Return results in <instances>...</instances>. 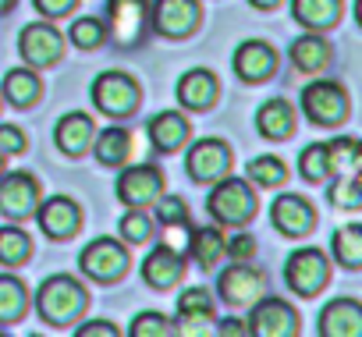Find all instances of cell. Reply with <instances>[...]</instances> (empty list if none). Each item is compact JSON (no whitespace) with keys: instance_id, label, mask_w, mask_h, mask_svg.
Here are the masks:
<instances>
[{"instance_id":"obj_1","label":"cell","mask_w":362,"mask_h":337,"mask_svg":"<svg viewBox=\"0 0 362 337\" xmlns=\"http://www.w3.org/2000/svg\"><path fill=\"white\" fill-rule=\"evenodd\" d=\"M86 288L68 277V273H57L50 280H43L40 295H36V305H40V316L50 323V326H68L78 319V312L86 309Z\"/></svg>"},{"instance_id":"obj_2","label":"cell","mask_w":362,"mask_h":337,"mask_svg":"<svg viewBox=\"0 0 362 337\" xmlns=\"http://www.w3.org/2000/svg\"><path fill=\"white\" fill-rule=\"evenodd\" d=\"M210 213L221 220V224H245V220H252V213H256V196L249 192V185L245 182H238V178H221L217 182V189L210 192Z\"/></svg>"},{"instance_id":"obj_3","label":"cell","mask_w":362,"mask_h":337,"mask_svg":"<svg viewBox=\"0 0 362 337\" xmlns=\"http://www.w3.org/2000/svg\"><path fill=\"white\" fill-rule=\"evenodd\" d=\"M93 103L110 117H124L139 107V85L124 71H103L93 82Z\"/></svg>"},{"instance_id":"obj_4","label":"cell","mask_w":362,"mask_h":337,"mask_svg":"<svg viewBox=\"0 0 362 337\" xmlns=\"http://www.w3.org/2000/svg\"><path fill=\"white\" fill-rule=\"evenodd\" d=\"M302 110L313 124L320 128H334L337 121H344L348 114V96L337 82H313L302 93Z\"/></svg>"},{"instance_id":"obj_5","label":"cell","mask_w":362,"mask_h":337,"mask_svg":"<svg viewBox=\"0 0 362 337\" xmlns=\"http://www.w3.org/2000/svg\"><path fill=\"white\" fill-rule=\"evenodd\" d=\"M327 277H330V266H327V256L320 249H298L284 263V280L295 295H305V298L316 295L327 284Z\"/></svg>"},{"instance_id":"obj_6","label":"cell","mask_w":362,"mask_h":337,"mask_svg":"<svg viewBox=\"0 0 362 337\" xmlns=\"http://www.w3.org/2000/svg\"><path fill=\"white\" fill-rule=\"evenodd\" d=\"M185 171L192 182L199 185H210V182H221L228 171H231V149L221 142V138H199L189 156H185Z\"/></svg>"},{"instance_id":"obj_7","label":"cell","mask_w":362,"mask_h":337,"mask_svg":"<svg viewBox=\"0 0 362 337\" xmlns=\"http://www.w3.org/2000/svg\"><path fill=\"white\" fill-rule=\"evenodd\" d=\"M82 270L93 277V280H103V284H110V280H117V277H124V270H128V252H124V245L121 242H114V238H96V242H89L86 249H82Z\"/></svg>"},{"instance_id":"obj_8","label":"cell","mask_w":362,"mask_h":337,"mask_svg":"<svg viewBox=\"0 0 362 337\" xmlns=\"http://www.w3.org/2000/svg\"><path fill=\"white\" fill-rule=\"evenodd\" d=\"M249 333H259V337H291L298 333V312L281 302V298H256V309L249 316Z\"/></svg>"},{"instance_id":"obj_9","label":"cell","mask_w":362,"mask_h":337,"mask_svg":"<svg viewBox=\"0 0 362 337\" xmlns=\"http://www.w3.org/2000/svg\"><path fill=\"white\" fill-rule=\"evenodd\" d=\"M149 15H153V29L167 40H181L199 25V4L196 0H156Z\"/></svg>"},{"instance_id":"obj_10","label":"cell","mask_w":362,"mask_h":337,"mask_svg":"<svg viewBox=\"0 0 362 337\" xmlns=\"http://www.w3.org/2000/svg\"><path fill=\"white\" fill-rule=\"evenodd\" d=\"M160 189H163V175L153 163H135L128 171H121V178H117V199L132 210L153 203L160 196Z\"/></svg>"},{"instance_id":"obj_11","label":"cell","mask_w":362,"mask_h":337,"mask_svg":"<svg viewBox=\"0 0 362 337\" xmlns=\"http://www.w3.org/2000/svg\"><path fill=\"white\" fill-rule=\"evenodd\" d=\"M18 50H22V57H25L33 68H50L54 61H61V54H64V40H61L50 25L36 22V25H25V29H22Z\"/></svg>"},{"instance_id":"obj_12","label":"cell","mask_w":362,"mask_h":337,"mask_svg":"<svg viewBox=\"0 0 362 337\" xmlns=\"http://www.w3.org/2000/svg\"><path fill=\"white\" fill-rule=\"evenodd\" d=\"M277 64H281L277 50L263 40H245L235 50V71H238L242 82H267L277 71Z\"/></svg>"},{"instance_id":"obj_13","label":"cell","mask_w":362,"mask_h":337,"mask_svg":"<svg viewBox=\"0 0 362 337\" xmlns=\"http://www.w3.org/2000/svg\"><path fill=\"white\" fill-rule=\"evenodd\" d=\"M149 15V0H107V29L117 43H135Z\"/></svg>"},{"instance_id":"obj_14","label":"cell","mask_w":362,"mask_h":337,"mask_svg":"<svg viewBox=\"0 0 362 337\" xmlns=\"http://www.w3.org/2000/svg\"><path fill=\"white\" fill-rule=\"evenodd\" d=\"M40 206V185L33 175H8L0 182V213L8 217H29Z\"/></svg>"},{"instance_id":"obj_15","label":"cell","mask_w":362,"mask_h":337,"mask_svg":"<svg viewBox=\"0 0 362 337\" xmlns=\"http://www.w3.org/2000/svg\"><path fill=\"white\" fill-rule=\"evenodd\" d=\"M263 288H267V277H263L256 266L238 263V266H228V270L221 273V298L231 302V305H249V302H256V298L263 295Z\"/></svg>"},{"instance_id":"obj_16","label":"cell","mask_w":362,"mask_h":337,"mask_svg":"<svg viewBox=\"0 0 362 337\" xmlns=\"http://www.w3.org/2000/svg\"><path fill=\"white\" fill-rule=\"evenodd\" d=\"M270 220H274V227H277L281 235L302 238V235L313 231L316 213H313V206H309L302 196H281V199L270 206Z\"/></svg>"},{"instance_id":"obj_17","label":"cell","mask_w":362,"mask_h":337,"mask_svg":"<svg viewBox=\"0 0 362 337\" xmlns=\"http://www.w3.org/2000/svg\"><path fill=\"white\" fill-rule=\"evenodd\" d=\"M36 213H40V227H43V235H50V238H71L75 231H78V224H82V210H78V203H71L68 196H54V199H47L43 206H36Z\"/></svg>"},{"instance_id":"obj_18","label":"cell","mask_w":362,"mask_h":337,"mask_svg":"<svg viewBox=\"0 0 362 337\" xmlns=\"http://www.w3.org/2000/svg\"><path fill=\"white\" fill-rule=\"evenodd\" d=\"M320 333L323 337H358L362 333V305L355 298H334L320 312Z\"/></svg>"},{"instance_id":"obj_19","label":"cell","mask_w":362,"mask_h":337,"mask_svg":"<svg viewBox=\"0 0 362 337\" xmlns=\"http://www.w3.org/2000/svg\"><path fill=\"white\" fill-rule=\"evenodd\" d=\"M217 96H221V82L206 68H192L177 78V100L189 110H206V107H214Z\"/></svg>"},{"instance_id":"obj_20","label":"cell","mask_w":362,"mask_h":337,"mask_svg":"<svg viewBox=\"0 0 362 337\" xmlns=\"http://www.w3.org/2000/svg\"><path fill=\"white\" fill-rule=\"evenodd\" d=\"M181 270H185V263H181V256H177L170 245L153 249V252L146 256V263H142V277H146V284L156 288V291L174 288V284L181 280Z\"/></svg>"},{"instance_id":"obj_21","label":"cell","mask_w":362,"mask_h":337,"mask_svg":"<svg viewBox=\"0 0 362 337\" xmlns=\"http://www.w3.org/2000/svg\"><path fill=\"white\" fill-rule=\"evenodd\" d=\"M93 135H96V128H93V117L89 114H64L57 121V131H54L61 153H68V156L86 153V146L93 142Z\"/></svg>"},{"instance_id":"obj_22","label":"cell","mask_w":362,"mask_h":337,"mask_svg":"<svg viewBox=\"0 0 362 337\" xmlns=\"http://www.w3.org/2000/svg\"><path fill=\"white\" fill-rule=\"evenodd\" d=\"M149 138H153V146L160 153H170V149H177L181 142L189 138V121L181 117L177 110H163V114H156L149 121Z\"/></svg>"},{"instance_id":"obj_23","label":"cell","mask_w":362,"mask_h":337,"mask_svg":"<svg viewBox=\"0 0 362 337\" xmlns=\"http://www.w3.org/2000/svg\"><path fill=\"white\" fill-rule=\"evenodd\" d=\"M256 124L263 138H288L295 131V110L288 100H267L256 114Z\"/></svg>"},{"instance_id":"obj_24","label":"cell","mask_w":362,"mask_h":337,"mask_svg":"<svg viewBox=\"0 0 362 337\" xmlns=\"http://www.w3.org/2000/svg\"><path fill=\"white\" fill-rule=\"evenodd\" d=\"M291 61H295L298 71L316 75V71H323L327 61H330V43H327L323 36H302V40L291 43Z\"/></svg>"},{"instance_id":"obj_25","label":"cell","mask_w":362,"mask_h":337,"mask_svg":"<svg viewBox=\"0 0 362 337\" xmlns=\"http://www.w3.org/2000/svg\"><path fill=\"white\" fill-rule=\"evenodd\" d=\"M291 11L305 29H330L341 18V0H291Z\"/></svg>"},{"instance_id":"obj_26","label":"cell","mask_w":362,"mask_h":337,"mask_svg":"<svg viewBox=\"0 0 362 337\" xmlns=\"http://www.w3.org/2000/svg\"><path fill=\"white\" fill-rule=\"evenodd\" d=\"M210 319H214V298L203 288H192V291H185L177 298V323L185 330H192L199 323H210Z\"/></svg>"},{"instance_id":"obj_27","label":"cell","mask_w":362,"mask_h":337,"mask_svg":"<svg viewBox=\"0 0 362 337\" xmlns=\"http://www.w3.org/2000/svg\"><path fill=\"white\" fill-rule=\"evenodd\" d=\"M96 138V160L100 163H107V167H117V163H124L128 160V153H132V135L124 131V128H103L100 135H93Z\"/></svg>"},{"instance_id":"obj_28","label":"cell","mask_w":362,"mask_h":337,"mask_svg":"<svg viewBox=\"0 0 362 337\" xmlns=\"http://www.w3.org/2000/svg\"><path fill=\"white\" fill-rule=\"evenodd\" d=\"M189 252H192V259L203 266V270H210L217 259H221V252H224V235L217 231V227H199V231H189Z\"/></svg>"},{"instance_id":"obj_29","label":"cell","mask_w":362,"mask_h":337,"mask_svg":"<svg viewBox=\"0 0 362 337\" xmlns=\"http://www.w3.org/2000/svg\"><path fill=\"white\" fill-rule=\"evenodd\" d=\"M25 305H29V295H25V284L11 273H0V323H15L25 316Z\"/></svg>"},{"instance_id":"obj_30","label":"cell","mask_w":362,"mask_h":337,"mask_svg":"<svg viewBox=\"0 0 362 337\" xmlns=\"http://www.w3.org/2000/svg\"><path fill=\"white\" fill-rule=\"evenodd\" d=\"M330 153V175H355L358 171V160H362V146L351 135H341L334 142H327Z\"/></svg>"},{"instance_id":"obj_31","label":"cell","mask_w":362,"mask_h":337,"mask_svg":"<svg viewBox=\"0 0 362 337\" xmlns=\"http://www.w3.org/2000/svg\"><path fill=\"white\" fill-rule=\"evenodd\" d=\"M4 96H8L15 107H33L36 96H40V78H36V71H29V68L11 71V75L4 78Z\"/></svg>"},{"instance_id":"obj_32","label":"cell","mask_w":362,"mask_h":337,"mask_svg":"<svg viewBox=\"0 0 362 337\" xmlns=\"http://www.w3.org/2000/svg\"><path fill=\"white\" fill-rule=\"evenodd\" d=\"M334 259L348 270H358V263H362V227L348 224L334 235Z\"/></svg>"},{"instance_id":"obj_33","label":"cell","mask_w":362,"mask_h":337,"mask_svg":"<svg viewBox=\"0 0 362 337\" xmlns=\"http://www.w3.org/2000/svg\"><path fill=\"white\" fill-rule=\"evenodd\" d=\"M29 252H33V245H29L25 231L0 227V263H4V266H18V263L29 259Z\"/></svg>"},{"instance_id":"obj_34","label":"cell","mask_w":362,"mask_h":337,"mask_svg":"<svg viewBox=\"0 0 362 337\" xmlns=\"http://www.w3.org/2000/svg\"><path fill=\"white\" fill-rule=\"evenodd\" d=\"M298 171H302L305 182H327V178H330V153H327L323 142L302 149V156H298Z\"/></svg>"},{"instance_id":"obj_35","label":"cell","mask_w":362,"mask_h":337,"mask_svg":"<svg viewBox=\"0 0 362 337\" xmlns=\"http://www.w3.org/2000/svg\"><path fill=\"white\" fill-rule=\"evenodd\" d=\"M249 178H252L256 185L274 189V185H284L288 171H284V163H281L277 156H256V160L249 163Z\"/></svg>"},{"instance_id":"obj_36","label":"cell","mask_w":362,"mask_h":337,"mask_svg":"<svg viewBox=\"0 0 362 337\" xmlns=\"http://www.w3.org/2000/svg\"><path fill=\"white\" fill-rule=\"evenodd\" d=\"M330 203L341 206V210H358L362 206V189H358V175H344L330 185Z\"/></svg>"},{"instance_id":"obj_37","label":"cell","mask_w":362,"mask_h":337,"mask_svg":"<svg viewBox=\"0 0 362 337\" xmlns=\"http://www.w3.org/2000/svg\"><path fill=\"white\" fill-rule=\"evenodd\" d=\"M103 40H107V25H103L100 18H78V22L71 25V43L82 47V50H93V47H100Z\"/></svg>"},{"instance_id":"obj_38","label":"cell","mask_w":362,"mask_h":337,"mask_svg":"<svg viewBox=\"0 0 362 337\" xmlns=\"http://www.w3.org/2000/svg\"><path fill=\"white\" fill-rule=\"evenodd\" d=\"M174 326L163 312H139L132 319V337H167Z\"/></svg>"},{"instance_id":"obj_39","label":"cell","mask_w":362,"mask_h":337,"mask_svg":"<svg viewBox=\"0 0 362 337\" xmlns=\"http://www.w3.org/2000/svg\"><path fill=\"white\" fill-rule=\"evenodd\" d=\"M156 203V217H160V224L163 227H189V213H185V203H181L177 196H156L153 199Z\"/></svg>"},{"instance_id":"obj_40","label":"cell","mask_w":362,"mask_h":337,"mask_svg":"<svg viewBox=\"0 0 362 337\" xmlns=\"http://www.w3.org/2000/svg\"><path fill=\"white\" fill-rule=\"evenodd\" d=\"M121 238H124V242H132V245H139V242H146V238H149V217H146L139 206L121 220Z\"/></svg>"},{"instance_id":"obj_41","label":"cell","mask_w":362,"mask_h":337,"mask_svg":"<svg viewBox=\"0 0 362 337\" xmlns=\"http://www.w3.org/2000/svg\"><path fill=\"white\" fill-rule=\"evenodd\" d=\"M25 149V135L15 128V124H0V153L4 156H15Z\"/></svg>"},{"instance_id":"obj_42","label":"cell","mask_w":362,"mask_h":337,"mask_svg":"<svg viewBox=\"0 0 362 337\" xmlns=\"http://www.w3.org/2000/svg\"><path fill=\"white\" fill-rule=\"evenodd\" d=\"M36 11L47 15V18H64L71 8H75V0H33Z\"/></svg>"},{"instance_id":"obj_43","label":"cell","mask_w":362,"mask_h":337,"mask_svg":"<svg viewBox=\"0 0 362 337\" xmlns=\"http://www.w3.org/2000/svg\"><path fill=\"white\" fill-rule=\"evenodd\" d=\"M117 330L110 326V323H103V319H93V323H86V326H78V337H114Z\"/></svg>"},{"instance_id":"obj_44","label":"cell","mask_w":362,"mask_h":337,"mask_svg":"<svg viewBox=\"0 0 362 337\" xmlns=\"http://www.w3.org/2000/svg\"><path fill=\"white\" fill-rule=\"evenodd\" d=\"M224 249H228L235 259H245V256H252V249H256V245H252V238H249V235H238V238H235L231 245H224Z\"/></svg>"},{"instance_id":"obj_45","label":"cell","mask_w":362,"mask_h":337,"mask_svg":"<svg viewBox=\"0 0 362 337\" xmlns=\"http://www.w3.org/2000/svg\"><path fill=\"white\" fill-rule=\"evenodd\" d=\"M217 330L221 333H249V323H242V319H221Z\"/></svg>"},{"instance_id":"obj_46","label":"cell","mask_w":362,"mask_h":337,"mask_svg":"<svg viewBox=\"0 0 362 337\" xmlns=\"http://www.w3.org/2000/svg\"><path fill=\"white\" fill-rule=\"evenodd\" d=\"M249 4H256V8H263V11H267V8H277L281 0H249Z\"/></svg>"},{"instance_id":"obj_47","label":"cell","mask_w":362,"mask_h":337,"mask_svg":"<svg viewBox=\"0 0 362 337\" xmlns=\"http://www.w3.org/2000/svg\"><path fill=\"white\" fill-rule=\"evenodd\" d=\"M11 4H15V0H0V11H8Z\"/></svg>"},{"instance_id":"obj_48","label":"cell","mask_w":362,"mask_h":337,"mask_svg":"<svg viewBox=\"0 0 362 337\" xmlns=\"http://www.w3.org/2000/svg\"><path fill=\"white\" fill-rule=\"evenodd\" d=\"M0 167H4V153H0Z\"/></svg>"}]
</instances>
